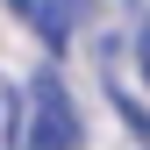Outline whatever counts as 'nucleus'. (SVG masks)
Listing matches in <instances>:
<instances>
[{"instance_id": "nucleus-1", "label": "nucleus", "mask_w": 150, "mask_h": 150, "mask_svg": "<svg viewBox=\"0 0 150 150\" xmlns=\"http://www.w3.org/2000/svg\"><path fill=\"white\" fill-rule=\"evenodd\" d=\"M22 150H79V115L57 71H36L29 107H22Z\"/></svg>"}, {"instance_id": "nucleus-2", "label": "nucleus", "mask_w": 150, "mask_h": 150, "mask_svg": "<svg viewBox=\"0 0 150 150\" xmlns=\"http://www.w3.org/2000/svg\"><path fill=\"white\" fill-rule=\"evenodd\" d=\"M14 14H22V29H36L50 50H64L71 43V29L86 22V0H7Z\"/></svg>"}, {"instance_id": "nucleus-3", "label": "nucleus", "mask_w": 150, "mask_h": 150, "mask_svg": "<svg viewBox=\"0 0 150 150\" xmlns=\"http://www.w3.org/2000/svg\"><path fill=\"white\" fill-rule=\"evenodd\" d=\"M22 143V100H14V86L0 79V150H14Z\"/></svg>"}, {"instance_id": "nucleus-4", "label": "nucleus", "mask_w": 150, "mask_h": 150, "mask_svg": "<svg viewBox=\"0 0 150 150\" xmlns=\"http://www.w3.org/2000/svg\"><path fill=\"white\" fill-rule=\"evenodd\" d=\"M136 64H143V79H150V22H143V36H136Z\"/></svg>"}]
</instances>
